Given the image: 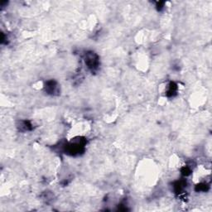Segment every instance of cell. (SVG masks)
Segmentation results:
<instances>
[{"mask_svg":"<svg viewBox=\"0 0 212 212\" xmlns=\"http://www.w3.org/2000/svg\"><path fill=\"white\" fill-rule=\"evenodd\" d=\"M86 62L88 64V66H89L90 67H95V66H97L98 63L97 59L95 58L94 54L88 55V57H87V58H86Z\"/></svg>","mask_w":212,"mask_h":212,"instance_id":"obj_1","label":"cell"}]
</instances>
